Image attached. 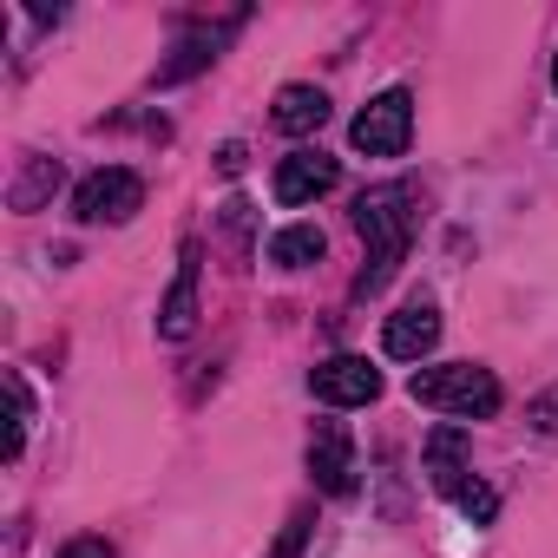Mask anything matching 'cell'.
I'll use <instances>...</instances> for the list:
<instances>
[{
  "instance_id": "obj_14",
  "label": "cell",
  "mask_w": 558,
  "mask_h": 558,
  "mask_svg": "<svg viewBox=\"0 0 558 558\" xmlns=\"http://www.w3.org/2000/svg\"><path fill=\"white\" fill-rule=\"evenodd\" d=\"M8 395H14V427H8V460H21V447H27V421H34V401H27V381H21V375H8Z\"/></svg>"
},
{
  "instance_id": "obj_6",
  "label": "cell",
  "mask_w": 558,
  "mask_h": 558,
  "mask_svg": "<svg viewBox=\"0 0 558 558\" xmlns=\"http://www.w3.org/2000/svg\"><path fill=\"white\" fill-rule=\"evenodd\" d=\"M310 480L329 493V499H349L355 493V440L342 421H323L310 434Z\"/></svg>"
},
{
  "instance_id": "obj_19",
  "label": "cell",
  "mask_w": 558,
  "mask_h": 558,
  "mask_svg": "<svg viewBox=\"0 0 558 558\" xmlns=\"http://www.w3.org/2000/svg\"><path fill=\"white\" fill-rule=\"evenodd\" d=\"M217 165H223V178H236V171H243V145H223Z\"/></svg>"
},
{
  "instance_id": "obj_3",
  "label": "cell",
  "mask_w": 558,
  "mask_h": 558,
  "mask_svg": "<svg viewBox=\"0 0 558 558\" xmlns=\"http://www.w3.org/2000/svg\"><path fill=\"white\" fill-rule=\"evenodd\" d=\"M414 138V93L408 86H388L381 99H368L349 125V145L368 151V158H401Z\"/></svg>"
},
{
  "instance_id": "obj_2",
  "label": "cell",
  "mask_w": 558,
  "mask_h": 558,
  "mask_svg": "<svg viewBox=\"0 0 558 558\" xmlns=\"http://www.w3.org/2000/svg\"><path fill=\"white\" fill-rule=\"evenodd\" d=\"M408 395L434 414H460V421H486L499 414V381L493 368H473V362H434V368H414Z\"/></svg>"
},
{
  "instance_id": "obj_12",
  "label": "cell",
  "mask_w": 558,
  "mask_h": 558,
  "mask_svg": "<svg viewBox=\"0 0 558 558\" xmlns=\"http://www.w3.org/2000/svg\"><path fill=\"white\" fill-rule=\"evenodd\" d=\"M323 230L316 223H290V230H276L269 236V263H283V269H310V263H323Z\"/></svg>"
},
{
  "instance_id": "obj_18",
  "label": "cell",
  "mask_w": 558,
  "mask_h": 558,
  "mask_svg": "<svg viewBox=\"0 0 558 558\" xmlns=\"http://www.w3.org/2000/svg\"><path fill=\"white\" fill-rule=\"evenodd\" d=\"M60 558H112V545L106 538H73V545H60Z\"/></svg>"
},
{
  "instance_id": "obj_8",
  "label": "cell",
  "mask_w": 558,
  "mask_h": 558,
  "mask_svg": "<svg viewBox=\"0 0 558 558\" xmlns=\"http://www.w3.org/2000/svg\"><path fill=\"white\" fill-rule=\"evenodd\" d=\"M434 342H440V310L434 303H408L381 323V355H395V362H421V355H434Z\"/></svg>"
},
{
  "instance_id": "obj_10",
  "label": "cell",
  "mask_w": 558,
  "mask_h": 558,
  "mask_svg": "<svg viewBox=\"0 0 558 558\" xmlns=\"http://www.w3.org/2000/svg\"><path fill=\"white\" fill-rule=\"evenodd\" d=\"M427 480H434V493H447V499H460L473 480H466V434L460 427H440V434H427Z\"/></svg>"
},
{
  "instance_id": "obj_17",
  "label": "cell",
  "mask_w": 558,
  "mask_h": 558,
  "mask_svg": "<svg viewBox=\"0 0 558 558\" xmlns=\"http://www.w3.org/2000/svg\"><path fill=\"white\" fill-rule=\"evenodd\" d=\"M303 538H310V512H296V519H290V532L276 538V551H269V558H303Z\"/></svg>"
},
{
  "instance_id": "obj_16",
  "label": "cell",
  "mask_w": 558,
  "mask_h": 558,
  "mask_svg": "<svg viewBox=\"0 0 558 558\" xmlns=\"http://www.w3.org/2000/svg\"><path fill=\"white\" fill-rule=\"evenodd\" d=\"M525 421H532L538 434H558V388H545V395L525 408Z\"/></svg>"
},
{
  "instance_id": "obj_20",
  "label": "cell",
  "mask_w": 558,
  "mask_h": 558,
  "mask_svg": "<svg viewBox=\"0 0 558 558\" xmlns=\"http://www.w3.org/2000/svg\"><path fill=\"white\" fill-rule=\"evenodd\" d=\"M551 93H558V60H551Z\"/></svg>"
},
{
  "instance_id": "obj_7",
  "label": "cell",
  "mask_w": 558,
  "mask_h": 558,
  "mask_svg": "<svg viewBox=\"0 0 558 558\" xmlns=\"http://www.w3.org/2000/svg\"><path fill=\"white\" fill-rule=\"evenodd\" d=\"M336 178H342V165L329 158V151H290L283 165H276V204H316V197H329L336 191Z\"/></svg>"
},
{
  "instance_id": "obj_9",
  "label": "cell",
  "mask_w": 558,
  "mask_h": 558,
  "mask_svg": "<svg viewBox=\"0 0 558 558\" xmlns=\"http://www.w3.org/2000/svg\"><path fill=\"white\" fill-rule=\"evenodd\" d=\"M197 263H204V250L184 243V250H178V283H171V296L158 303V336H165V342H184V336L197 329Z\"/></svg>"
},
{
  "instance_id": "obj_5",
  "label": "cell",
  "mask_w": 558,
  "mask_h": 558,
  "mask_svg": "<svg viewBox=\"0 0 558 558\" xmlns=\"http://www.w3.org/2000/svg\"><path fill=\"white\" fill-rule=\"evenodd\" d=\"M310 388L329 408H368L381 395V368H368V355H329L310 368Z\"/></svg>"
},
{
  "instance_id": "obj_1",
  "label": "cell",
  "mask_w": 558,
  "mask_h": 558,
  "mask_svg": "<svg viewBox=\"0 0 558 558\" xmlns=\"http://www.w3.org/2000/svg\"><path fill=\"white\" fill-rule=\"evenodd\" d=\"M355 230H362V243H368V269H362V296H375L388 276H395V263L408 256V236H414V210H408V184H375V191H362L355 197Z\"/></svg>"
},
{
  "instance_id": "obj_11",
  "label": "cell",
  "mask_w": 558,
  "mask_h": 558,
  "mask_svg": "<svg viewBox=\"0 0 558 558\" xmlns=\"http://www.w3.org/2000/svg\"><path fill=\"white\" fill-rule=\"evenodd\" d=\"M269 119H276V132H290V138L323 132V119H329V93H323V86H283V93H276V106H269Z\"/></svg>"
},
{
  "instance_id": "obj_4",
  "label": "cell",
  "mask_w": 558,
  "mask_h": 558,
  "mask_svg": "<svg viewBox=\"0 0 558 558\" xmlns=\"http://www.w3.org/2000/svg\"><path fill=\"white\" fill-rule=\"evenodd\" d=\"M138 204H145V178L125 171V165H106V171H93L73 191V217L80 223H132Z\"/></svg>"
},
{
  "instance_id": "obj_13",
  "label": "cell",
  "mask_w": 558,
  "mask_h": 558,
  "mask_svg": "<svg viewBox=\"0 0 558 558\" xmlns=\"http://www.w3.org/2000/svg\"><path fill=\"white\" fill-rule=\"evenodd\" d=\"M217 47H223V34H191V40L178 47V60H165V66H158V86H178V80H191L197 66H210V60H217Z\"/></svg>"
},
{
  "instance_id": "obj_15",
  "label": "cell",
  "mask_w": 558,
  "mask_h": 558,
  "mask_svg": "<svg viewBox=\"0 0 558 558\" xmlns=\"http://www.w3.org/2000/svg\"><path fill=\"white\" fill-rule=\"evenodd\" d=\"M453 506H460V512H473V519H480V525H486V519H493V512H499V493H493V486H480V480H473V486H466V493H460V499H453Z\"/></svg>"
}]
</instances>
